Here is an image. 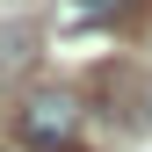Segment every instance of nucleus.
I'll list each match as a JSON object with an SVG mask.
<instances>
[{
  "label": "nucleus",
  "instance_id": "1",
  "mask_svg": "<svg viewBox=\"0 0 152 152\" xmlns=\"http://www.w3.org/2000/svg\"><path fill=\"white\" fill-rule=\"evenodd\" d=\"M22 138L44 145V152H72V138H80V102L72 94H29L22 102Z\"/></svg>",
  "mask_w": 152,
  "mask_h": 152
}]
</instances>
